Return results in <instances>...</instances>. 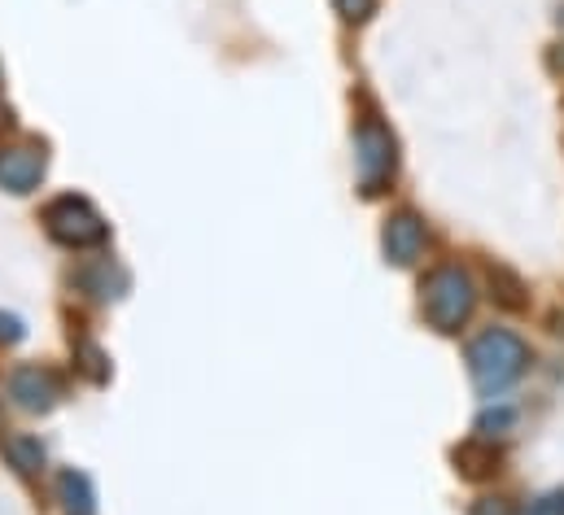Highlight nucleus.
Returning a JSON list of instances; mask_svg holds the SVG:
<instances>
[{"label": "nucleus", "instance_id": "1", "mask_svg": "<svg viewBox=\"0 0 564 515\" xmlns=\"http://www.w3.org/2000/svg\"><path fill=\"white\" fill-rule=\"evenodd\" d=\"M530 368V346L508 332V328H486L473 346H468V372L481 397H499L503 388H512Z\"/></svg>", "mask_w": 564, "mask_h": 515}, {"label": "nucleus", "instance_id": "2", "mask_svg": "<svg viewBox=\"0 0 564 515\" xmlns=\"http://www.w3.org/2000/svg\"><path fill=\"white\" fill-rule=\"evenodd\" d=\"M473 280L459 271V266H437L429 271L421 284V315L429 319V328L437 332H459L473 315Z\"/></svg>", "mask_w": 564, "mask_h": 515}, {"label": "nucleus", "instance_id": "3", "mask_svg": "<svg viewBox=\"0 0 564 515\" xmlns=\"http://www.w3.org/2000/svg\"><path fill=\"white\" fill-rule=\"evenodd\" d=\"M44 228L66 250H93V245H106V237H110L106 219L84 197H57V201H48L44 206Z\"/></svg>", "mask_w": 564, "mask_h": 515}, {"label": "nucleus", "instance_id": "4", "mask_svg": "<svg viewBox=\"0 0 564 515\" xmlns=\"http://www.w3.org/2000/svg\"><path fill=\"white\" fill-rule=\"evenodd\" d=\"M394 162H399V153H394L390 128L377 123V119H364L355 128V175H359V188L368 197H377L394 179Z\"/></svg>", "mask_w": 564, "mask_h": 515}, {"label": "nucleus", "instance_id": "5", "mask_svg": "<svg viewBox=\"0 0 564 515\" xmlns=\"http://www.w3.org/2000/svg\"><path fill=\"white\" fill-rule=\"evenodd\" d=\"M44 144H9L0 149V188L4 193H31L44 179Z\"/></svg>", "mask_w": 564, "mask_h": 515}, {"label": "nucleus", "instance_id": "6", "mask_svg": "<svg viewBox=\"0 0 564 515\" xmlns=\"http://www.w3.org/2000/svg\"><path fill=\"white\" fill-rule=\"evenodd\" d=\"M381 250L394 266H412L424 254V219L416 210H399L386 219V232H381Z\"/></svg>", "mask_w": 564, "mask_h": 515}, {"label": "nucleus", "instance_id": "7", "mask_svg": "<svg viewBox=\"0 0 564 515\" xmlns=\"http://www.w3.org/2000/svg\"><path fill=\"white\" fill-rule=\"evenodd\" d=\"M9 397L22 410H53V402L62 397V385L44 368H13L9 372Z\"/></svg>", "mask_w": 564, "mask_h": 515}, {"label": "nucleus", "instance_id": "8", "mask_svg": "<svg viewBox=\"0 0 564 515\" xmlns=\"http://www.w3.org/2000/svg\"><path fill=\"white\" fill-rule=\"evenodd\" d=\"M57 494H62V503H66V512L70 515H97V494H93V485H88V476L84 472H62L57 476Z\"/></svg>", "mask_w": 564, "mask_h": 515}, {"label": "nucleus", "instance_id": "9", "mask_svg": "<svg viewBox=\"0 0 564 515\" xmlns=\"http://www.w3.org/2000/svg\"><path fill=\"white\" fill-rule=\"evenodd\" d=\"M4 454H9V463H13L22 476H35V472L44 468V446H40L35 437H26V432L9 437V441H4Z\"/></svg>", "mask_w": 564, "mask_h": 515}, {"label": "nucleus", "instance_id": "10", "mask_svg": "<svg viewBox=\"0 0 564 515\" xmlns=\"http://www.w3.org/2000/svg\"><path fill=\"white\" fill-rule=\"evenodd\" d=\"M490 297L499 302V306H508V310H521L525 306V284H521V275H512L508 266H490Z\"/></svg>", "mask_w": 564, "mask_h": 515}, {"label": "nucleus", "instance_id": "11", "mask_svg": "<svg viewBox=\"0 0 564 515\" xmlns=\"http://www.w3.org/2000/svg\"><path fill=\"white\" fill-rule=\"evenodd\" d=\"M455 463L464 468V476H490V472H495V463H499V454H495V450H486V446H477V441H468V446H459V450H455Z\"/></svg>", "mask_w": 564, "mask_h": 515}, {"label": "nucleus", "instance_id": "12", "mask_svg": "<svg viewBox=\"0 0 564 515\" xmlns=\"http://www.w3.org/2000/svg\"><path fill=\"white\" fill-rule=\"evenodd\" d=\"M79 359H84V372H88L93 381H106V354H101L93 341H84V346H79Z\"/></svg>", "mask_w": 564, "mask_h": 515}, {"label": "nucleus", "instance_id": "13", "mask_svg": "<svg viewBox=\"0 0 564 515\" xmlns=\"http://www.w3.org/2000/svg\"><path fill=\"white\" fill-rule=\"evenodd\" d=\"M337 4V13L346 18V22H364L372 9H377V0H333Z\"/></svg>", "mask_w": 564, "mask_h": 515}, {"label": "nucleus", "instance_id": "14", "mask_svg": "<svg viewBox=\"0 0 564 515\" xmlns=\"http://www.w3.org/2000/svg\"><path fill=\"white\" fill-rule=\"evenodd\" d=\"M525 515H564V490H552V494L534 498V503H530V512H525Z\"/></svg>", "mask_w": 564, "mask_h": 515}, {"label": "nucleus", "instance_id": "15", "mask_svg": "<svg viewBox=\"0 0 564 515\" xmlns=\"http://www.w3.org/2000/svg\"><path fill=\"white\" fill-rule=\"evenodd\" d=\"M468 515H517V503L512 498H477Z\"/></svg>", "mask_w": 564, "mask_h": 515}, {"label": "nucleus", "instance_id": "16", "mask_svg": "<svg viewBox=\"0 0 564 515\" xmlns=\"http://www.w3.org/2000/svg\"><path fill=\"white\" fill-rule=\"evenodd\" d=\"M508 424H512V410H486L477 428H481V432H490V428H508Z\"/></svg>", "mask_w": 564, "mask_h": 515}, {"label": "nucleus", "instance_id": "17", "mask_svg": "<svg viewBox=\"0 0 564 515\" xmlns=\"http://www.w3.org/2000/svg\"><path fill=\"white\" fill-rule=\"evenodd\" d=\"M0 341H22V324L13 315H0Z\"/></svg>", "mask_w": 564, "mask_h": 515}, {"label": "nucleus", "instance_id": "18", "mask_svg": "<svg viewBox=\"0 0 564 515\" xmlns=\"http://www.w3.org/2000/svg\"><path fill=\"white\" fill-rule=\"evenodd\" d=\"M0 128H9V110L4 106H0Z\"/></svg>", "mask_w": 564, "mask_h": 515}, {"label": "nucleus", "instance_id": "19", "mask_svg": "<svg viewBox=\"0 0 564 515\" xmlns=\"http://www.w3.org/2000/svg\"><path fill=\"white\" fill-rule=\"evenodd\" d=\"M0 432H4V410H0Z\"/></svg>", "mask_w": 564, "mask_h": 515}]
</instances>
